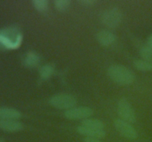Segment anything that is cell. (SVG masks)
Here are the masks:
<instances>
[{
	"label": "cell",
	"instance_id": "6da1fadb",
	"mask_svg": "<svg viewBox=\"0 0 152 142\" xmlns=\"http://www.w3.org/2000/svg\"><path fill=\"white\" fill-rule=\"evenodd\" d=\"M108 74L112 81L120 85H129L134 81L133 72L123 65H112L108 68Z\"/></svg>",
	"mask_w": 152,
	"mask_h": 142
},
{
	"label": "cell",
	"instance_id": "7a4b0ae2",
	"mask_svg": "<svg viewBox=\"0 0 152 142\" xmlns=\"http://www.w3.org/2000/svg\"><path fill=\"white\" fill-rule=\"evenodd\" d=\"M22 35L17 28L7 27L0 30V46L5 48H16L20 44Z\"/></svg>",
	"mask_w": 152,
	"mask_h": 142
},
{
	"label": "cell",
	"instance_id": "3957f363",
	"mask_svg": "<svg viewBox=\"0 0 152 142\" xmlns=\"http://www.w3.org/2000/svg\"><path fill=\"white\" fill-rule=\"evenodd\" d=\"M49 103L55 108L68 110L75 106L77 104V99L71 94L59 93L52 96L49 100Z\"/></svg>",
	"mask_w": 152,
	"mask_h": 142
},
{
	"label": "cell",
	"instance_id": "277c9868",
	"mask_svg": "<svg viewBox=\"0 0 152 142\" xmlns=\"http://www.w3.org/2000/svg\"><path fill=\"white\" fill-rule=\"evenodd\" d=\"M117 113L121 118L129 123L134 122L136 120L134 110L132 108L131 104L125 98L120 99L117 104Z\"/></svg>",
	"mask_w": 152,
	"mask_h": 142
},
{
	"label": "cell",
	"instance_id": "5b68a950",
	"mask_svg": "<svg viewBox=\"0 0 152 142\" xmlns=\"http://www.w3.org/2000/svg\"><path fill=\"white\" fill-rule=\"evenodd\" d=\"M102 22L108 28H115L120 25L122 20V13L120 9L114 7L109 9L102 15Z\"/></svg>",
	"mask_w": 152,
	"mask_h": 142
},
{
	"label": "cell",
	"instance_id": "8992f818",
	"mask_svg": "<svg viewBox=\"0 0 152 142\" xmlns=\"http://www.w3.org/2000/svg\"><path fill=\"white\" fill-rule=\"evenodd\" d=\"M94 114L93 109L88 106H79L68 109L64 113V116L70 120L87 119Z\"/></svg>",
	"mask_w": 152,
	"mask_h": 142
},
{
	"label": "cell",
	"instance_id": "52a82bcc",
	"mask_svg": "<svg viewBox=\"0 0 152 142\" xmlns=\"http://www.w3.org/2000/svg\"><path fill=\"white\" fill-rule=\"evenodd\" d=\"M114 127L116 130L126 138L133 140L137 138V132L131 123L119 118L114 121Z\"/></svg>",
	"mask_w": 152,
	"mask_h": 142
},
{
	"label": "cell",
	"instance_id": "ba28073f",
	"mask_svg": "<svg viewBox=\"0 0 152 142\" xmlns=\"http://www.w3.org/2000/svg\"><path fill=\"white\" fill-rule=\"evenodd\" d=\"M23 125L19 121L15 119H0V129L4 131L14 133L20 131Z\"/></svg>",
	"mask_w": 152,
	"mask_h": 142
},
{
	"label": "cell",
	"instance_id": "9c48e42d",
	"mask_svg": "<svg viewBox=\"0 0 152 142\" xmlns=\"http://www.w3.org/2000/svg\"><path fill=\"white\" fill-rule=\"evenodd\" d=\"M77 131L82 135L86 136V138H103L105 135V132L104 130H95L80 125L77 127Z\"/></svg>",
	"mask_w": 152,
	"mask_h": 142
},
{
	"label": "cell",
	"instance_id": "30bf717a",
	"mask_svg": "<svg viewBox=\"0 0 152 142\" xmlns=\"http://www.w3.org/2000/svg\"><path fill=\"white\" fill-rule=\"evenodd\" d=\"M98 42L103 46H110L115 41L116 37L114 33L107 30H101L96 34Z\"/></svg>",
	"mask_w": 152,
	"mask_h": 142
},
{
	"label": "cell",
	"instance_id": "8fae6325",
	"mask_svg": "<svg viewBox=\"0 0 152 142\" xmlns=\"http://www.w3.org/2000/svg\"><path fill=\"white\" fill-rule=\"evenodd\" d=\"M22 116L19 110L10 107H0V119H19Z\"/></svg>",
	"mask_w": 152,
	"mask_h": 142
},
{
	"label": "cell",
	"instance_id": "7c38bea8",
	"mask_svg": "<svg viewBox=\"0 0 152 142\" xmlns=\"http://www.w3.org/2000/svg\"><path fill=\"white\" fill-rule=\"evenodd\" d=\"M39 62V57L38 54L34 52H29L24 58V64L28 67H35Z\"/></svg>",
	"mask_w": 152,
	"mask_h": 142
},
{
	"label": "cell",
	"instance_id": "4fadbf2b",
	"mask_svg": "<svg viewBox=\"0 0 152 142\" xmlns=\"http://www.w3.org/2000/svg\"><path fill=\"white\" fill-rule=\"evenodd\" d=\"M81 125L84 127H89V128L95 129V130H104L105 128V124L102 121L98 119H94V118H87L82 121Z\"/></svg>",
	"mask_w": 152,
	"mask_h": 142
},
{
	"label": "cell",
	"instance_id": "5bb4252c",
	"mask_svg": "<svg viewBox=\"0 0 152 142\" xmlns=\"http://www.w3.org/2000/svg\"><path fill=\"white\" fill-rule=\"evenodd\" d=\"M134 65L137 70L141 71L152 70V63L143 59H138L134 62Z\"/></svg>",
	"mask_w": 152,
	"mask_h": 142
},
{
	"label": "cell",
	"instance_id": "9a60e30c",
	"mask_svg": "<svg viewBox=\"0 0 152 142\" xmlns=\"http://www.w3.org/2000/svg\"><path fill=\"white\" fill-rule=\"evenodd\" d=\"M53 67L50 64H45L41 67L39 70V75L42 79H48L50 78L53 73Z\"/></svg>",
	"mask_w": 152,
	"mask_h": 142
},
{
	"label": "cell",
	"instance_id": "2e32d148",
	"mask_svg": "<svg viewBox=\"0 0 152 142\" xmlns=\"http://www.w3.org/2000/svg\"><path fill=\"white\" fill-rule=\"evenodd\" d=\"M140 56L143 60L152 63V49L148 45H144L140 49Z\"/></svg>",
	"mask_w": 152,
	"mask_h": 142
},
{
	"label": "cell",
	"instance_id": "e0dca14e",
	"mask_svg": "<svg viewBox=\"0 0 152 142\" xmlns=\"http://www.w3.org/2000/svg\"><path fill=\"white\" fill-rule=\"evenodd\" d=\"M34 8L39 12H44L48 7V1L47 0H34L33 1Z\"/></svg>",
	"mask_w": 152,
	"mask_h": 142
},
{
	"label": "cell",
	"instance_id": "ac0fdd59",
	"mask_svg": "<svg viewBox=\"0 0 152 142\" xmlns=\"http://www.w3.org/2000/svg\"><path fill=\"white\" fill-rule=\"evenodd\" d=\"M70 4L68 0H56L54 2L55 7L59 11H65L70 7Z\"/></svg>",
	"mask_w": 152,
	"mask_h": 142
},
{
	"label": "cell",
	"instance_id": "d6986e66",
	"mask_svg": "<svg viewBox=\"0 0 152 142\" xmlns=\"http://www.w3.org/2000/svg\"><path fill=\"white\" fill-rule=\"evenodd\" d=\"M84 142H102L99 139L93 138H85Z\"/></svg>",
	"mask_w": 152,
	"mask_h": 142
},
{
	"label": "cell",
	"instance_id": "ffe728a7",
	"mask_svg": "<svg viewBox=\"0 0 152 142\" xmlns=\"http://www.w3.org/2000/svg\"><path fill=\"white\" fill-rule=\"evenodd\" d=\"M147 45L152 49V34L148 38V40H147Z\"/></svg>",
	"mask_w": 152,
	"mask_h": 142
},
{
	"label": "cell",
	"instance_id": "44dd1931",
	"mask_svg": "<svg viewBox=\"0 0 152 142\" xmlns=\"http://www.w3.org/2000/svg\"><path fill=\"white\" fill-rule=\"evenodd\" d=\"M81 2L83 3V4H88V5H91V4L95 3V1H82Z\"/></svg>",
	"mask_w": 152,
	"mask_h": 142
}]
</instances>
